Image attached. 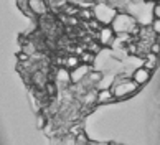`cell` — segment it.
I'll return each instance as SVG.
<instances>
[{
    "instance_id": "obj_19",
    "label": "cell",
    "mask_w": 160,
    "mask_h": 145,
    "mask_svg": "<svg viewBox=\"0 0 160 145\" xmlns=\"http://www.w3.org/2000/svg\"><path fill=\"white\" fill-rule=\"evenodd\" d=\"M152 13H153V18H160V2H157L155 5H153Z\"/></svg>"
},
{
    "instance_id": "obj_2",
    "label": "cell",
    "mask_w": 160,
    "mask_h": 145,
    "mask_svg": "<svg viewBox=\"0 0 160 145\" xmlns=\"http://www.w3.org/2000/svg\"><path fill=\"white\" fill-rule=\"evenodd\" d=\"M111 27L116 32V35H132V33H137V28H139L137 20L130 13H126V12H117Z\"/></svg>"
},
{
    "instance_id": "obj_12",
    "label": "cell",
    "mask_w": 160,
    "mask_h": 145,
    "mask_svg": "<svg viewBox=\"0 0 160 145\" xmlns=\"http://www.w3.org/2000/svg\"><path fill=\"white\" fill-rule=\"evenodd\" d=\"M15 2H17V7H18L23 13H27L30 17H35L33 12L30 10V0H15Z\"/></svg>"
},
{
    "instance_id": "obj_11",
    "label": "cell",
    "mask_w": 160,
    "mask_h": 145,
    "mask_svg": "<svg viewBox=\"0 0 160 145\" xmlns=\"http://www.w3.org/2000/svg\"><path fill=\"white\" fill-rule=\"evenodd\" d=\"M61 64L64 66V68H68L69 71L71 69H74V68H78V66L81 64V58L79 56H76V54H69V56H66L61 61Z\"/></svg>"
},
{
    "instance_id": "obj_17",
    "label": "cell",
    "mask_w": 160,
    "mask_h": 145,
    "mask_svg": "<svg viewBox=\"0 0 160 145\" xmlns=\"http://www.w3.org/2000/svg\"><path fill=\"white\" fill-rule=\"evenodd\" d=\"M150 51L155 53V54H160V43L158 41H152L150 43Z\"/></svg>"
},
{
    "instance_id": "obj_16",
    "label": "cell",
    "mask_w": 160,
    "mask_h": 145,
    "mask_svg": "<svg viewBox=\"0 0 160 145\" xmlns=\"http://www.w3.org/2000/svg\"><path fill=\"white\" fill-rule=\"evenodd\" d=\"M35 51H37V46H35L33 43H27L25 46H23V53H27L28 56H30V54H33Z\"/></svg>"
},
{
    "instance_id": "obj_10",
    "label": "cell",
    "mask_w": 160,
    "mask_h": 145,
    "mask_svg": "<svg viewBox=\"0 0 160 145\" xmlns=\"http://www.w3.org/2000/svg\"><path fill=\"white\" fill-rule=\"evenodd\" d=\"M142 66H145L147 69H150V71H153L158 66V54H155V53H152V51H149L145 54V58H144V61H142Z\"/></svg>"
},
{
    "instance_id": "obj_9",
    "label": "cell",
    "mask_w": 160,
    "mask_h": 145,
    "mask_svg": "<svg viewBox=\"0 0 160 145\" xmlns=\"http://www.w3.org/2000/svg\"><path fill=\"white\" fill-rule=\"evenodd\" d=\"M69 82H71V71L68 68H64V66H61V68L56 71V84L68 86Z\"/></svg>"
},
{
    "instance_id": "obj_1",
    "label": "cell",
    "mask_w": 160,
    "mask_h": 145,
    "mask_svg": "<svg viewBox=\"0 0 160 145\" xmlns=\"http://www.w3.org/2000/svg\"><path fill=\"white\" fill-rule=\"evenodd\" d=\"M140 86L129 76H117L111 86V91L114 92L116 99H127L132 94L137 92Z\"/></svg>"
},
{
    "instance_id": "obj_4",
    "label": "cell",
    "mask_w": 160,
    "mask_h": 145,
    "mask_svg": "<svg viewBox=\"0 0 160 145\" xmlns=\"http://www.w3.org/2000/svg\"><path fill=\"white\" fill-rule=\"evenodd\" d=\"M116 32L112 30L111 25H101L98 30V41L101 46H111L116 40Z\"/></svg>"
},
{
    "instance_id": "obj_13",
    "label": "cell",
    "mask_w": 160,
    "mask_h": 145,
    "mask_svg": "<svg viewBox=\"0 0 160 145\" xmlns=\"http://www.w3.org/2000/svg\"><path fill=\"white\" fill-rule=\"evenodd\" d=\"M78 17H79V18H82V20H88V22H91L92 18H94L92 8H79V12H78Z\"/></svg>"
},
{
    "instance_id": "obj_3",
    "label": "cell",
    "mask_w": 160,
    "mask_h": 145,
    "mask_svg": "<svg viewBox=\"0 0 160 145\" xmlns=\"http://www.w3.org/2000/svg\"><path fill=\"white\" fill-rule=\"evenodd\" d=\"M92 13L101 25H111L117 15V7H114L111 2H106V0L102 2L101 0V2H96L92 5Z\"/></svg>"
},
{
    "instance_id": "obj_5",
    "label": "cell",
    "mask_w": 160,
    "mask_h": 145,
    "mask_svg": "<svg viewBox=\"0 0 160 145\" xmlns=\"http://www.w3.org/2000/svg\"><path fill=\"white\" fill-rule=\"evenodd\" d=\"M152 78V71L147 69L145 66H139V68H135L134 72H132V79L139 84V86H144L150 81Z\"/></svg>"
},
{
    "instance_id": "obj_14",
    "label": "cell",
    "mask_w": 160,
    "mask_h": 145,
    "mask_svg": "<svg viewBox=\"0 0 160 145\" xmlns=\"http://www.w3.org/2000/svg\"><path fill=\"white\" fill-rule=\"evenodd\" d=\"M79 58H81V63H88V64H89V63L94 61V53L92 51H86V53H82Z\"/></svg>"
},
{
    "instance_id": "obj_15",
    "label": "cell",
    "mask_w": 160,
    "mask_h": 145,
    "mask_svg": "<svg viewBox=\"0 0 160 145\" xmlns=\"http://www.w3.org/2000/svg\"><path fill=\"white\" fill-rule=\"evenodd\" d=\"M150 27H152V30H153V33H155L157 36H160V18H153Z\"/></svg>"
},
{
    "instance_id": "obj_18",
    "label": "cell",
    "mask_w": 160,
    "mask_h": 145,
    "mask_svg": "<svg viewBox=\"0 0 160 145\" xmlns=\"http://www.w3.org/2000/svg\"><path fill=\"white\" fill-rule=\"evenodd\" d=\"M46 91H48V94L50 96H55V92H56V86H55V84H53V82H46Z\"/></svg>"
},
{
    "instance_id": "obj_21",
    "label": "cell",
    "mask_w": 160,
    "mask_h": 145,
    "mask_svg": "<svg viewBox=\"0 0 160 145\" xmlns=\"http://www.w3.org/2000/svg\"><path fill=\"white\" fill-rule=\"evenodd\" d=\"M51 2H60V0H51Z\"/></svg>"
},
{
    "instance_id": "obj_6",
    "label": "cell",
    "mask_w": 160,
    "mask_h": 145,
    "mask_svg": "<svg viewBox=\"0 0 160 145\" xmlns=\"http://www.w3.org/2000/svg\"><path fill=\"white\" fill-rule=\"evenodd\" d=\"M89 72H91V66L88 63H81L78 68L71 69V82H74V84L81 82Z\"/></svg>"
},
{
    "instance_id": "obj_20",
    "label": "cell",
    "mask_w": 160,
    "mask_h": 145,
    "mask_svg": "<svg viewBox=\"0 0 160 145\" xmlns=\"http://www.w3.org/2000/svg\"><path fill=\"white\" fill-rule=\"evenodd\" d=\"M43 125H45V117L38 116V127H43Z\"/></svg>"
},
{
    "instance_id": "obj_7",
    "label": "cell",
    "mask_w": 160,
    "mask_h": 145,
    "mask_svg": "<svg viewBox=\"0 0 160 145\" xmlns=\"http://www.w3.org/2000/svg\"><path fill=\"white\" fill-rule=\"evenodd\" d=\"M30 10L35 17H43L48 13V2L46 0H30Z\"/></svg>"
},
{
    "instance_id": "obj_8",
    "label": "cell",
    "mask_w": 160,
    "mask_h": 145,
    "mask_svg": "<svg viewBox=\"0 0 160 145\" xmlns=\"http://www.w3.org/2000/svg\"><path fill=\"white\" fill-rule=\"evenodd\" d=\"M114 101H116V96L111 91V88L98 89V104H111Z\"/></svg>"
}]
</instances>
